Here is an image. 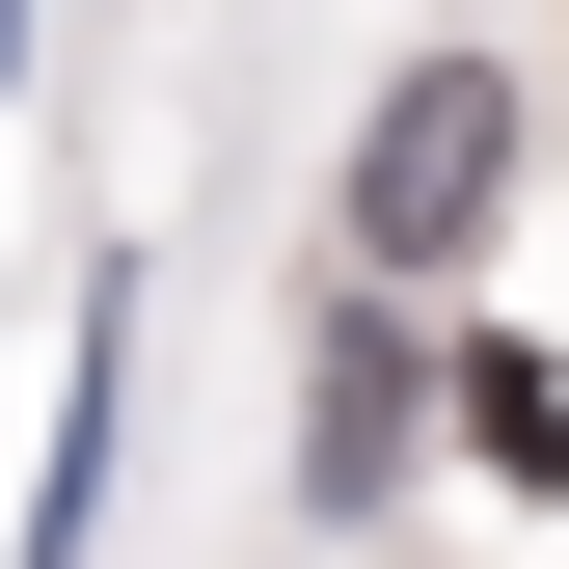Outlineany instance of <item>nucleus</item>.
Returning <instances> with one entry per match:
<instances>
[{"label": "nucleus", "mask_w": 569, "mask_h": 569, "mask_svg": "<svg viewBox=\"0 0 569 569\" xmlns=\"http://www.w3.org/2000/svg\"><path fill=\"white\" fill-rule=\"evenodd\" d=\"M488 163H516V82H488V54H407L380 136H352V244H380V271H461L488 244Z\"/></svg>", "instance_id": "obj_1"}, {"label": "nucleus", "mask_w": 569, "mask_h": 569, "mask_svg": "<svg viewBox=\"0 0 569 569\" xmlns=\"http://www.w3.org/2000/svg\"><path fill=\"white\" fill-rule=\"evenodd\" d=\"M299 488H326V516H380V488H407V352H380V326L326 352V435H299Z\"/></svg>", "instance_id": "obj_2"}, {"label": "nucleus", "mask_w": 569, "mask_h": 569, "mask_svg": "<svg viewBox=\"0 0 569 569\" xmlns=\"http://www.w3.org/2000/svg\"><path fill=\"white\" fill-rule=\"evenodd\" d=\"M0 54H28V0H0Z\"/></svg>", "instance_id": "obj_4"}, {"label": "nucleus", "mask_w": 569, "mask_h": 569, "mask_svg": "<svg viewBox=\"0 0 569 569\" xmlns=\"http://www.w3.org/2000/svg\"><path fill=\"white\" fill-rule=\"evenodd\" d=\"M461 407H488V461H542V488H569V380H542V352H488Z\"/></svg>", "instance_id": "obj_3"}]
</instances>
